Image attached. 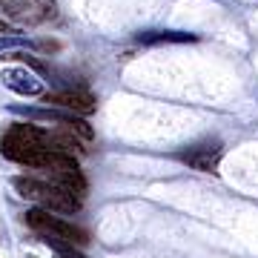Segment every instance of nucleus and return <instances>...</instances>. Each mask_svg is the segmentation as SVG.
<instances>
[{"instance_id":"nucleus-1","label":"nucleus","mask_w":258,"mask_h":258,"mask_svg":"<svg viewBox=\"0 0 258 258\" xmlns=\"http://www.w3.org/2000/svg\"><path fill=\"white\" fill-rule=\"evenodd\" d=\"M0 155L15 164L32 169H57V166L78 164V155L60 152L52 141V129H40L35 123H9L0 135Z\"/></svg>"},{"instance_id":"nucleus-2","label":"nucleus","mask_w":258,"mask_h":258,"mask_svg":"<svg viewBox=\"0 0 258 258\" xmlns=\"http://www.w3.org/2000/svg\"><path fill=\"white\" fill-rule=\"evenodd\" d=\"M12 186L18 189L20 198L37 204L49 212H57V215H75L81 210V195H75L72 189L49 181V178H35V175H15L12 178Z\"/></svg>"},{"instance_id":"nucleus-3","label":"nucleus","mask_w":258,"mask_h":258,"mask_svg":"<svg viewBox=\"0 0 258 258\" xmlns=\"http://www.w3.org/2000/svg\"><path fill=\"white\" fill-rule=\"evenodd\" d=\"M23 221H26L35 232H40L43 238H63V241L78 244V247H86V244H89V232L83 230V227L66 221V218H57V212H49V210H43V207H32V210L23 215Z\"/></svg>"},{"instance_id":"nucleus-4","label":"nucleus","mask_w":258,"mask_h":258,"mask_svg":"<svg viewBox=\"0 0 258 258\" xmlns=\"http://www.w3.org/2000/svg\"><path fill=\"white\" fill-rule=\"evenodd\" d=\"M0 6L6 9V15L12 20L29 23V26L46 23V20H52L57 15L55 0H0Z\"/></svg>"},{"instance_id":"nucleus-5","label":"nucleus","mask_w":258,"mask_h":258,"mask_svg":"<svg viewBox=\"0 0 258 258\" xmlns=\"http://www.w3.org/2000/svg\"><path fill=\"white\" fill-rule=\"evenodd\" d=\"M224 158V147L221 141H204V144H192L178 152V161L186 166H192L198 172H207V175H215L218 172V164Z\"/></svg>"},{"instance_id":"nucleus-6","label":"nucleus","mask_w":258,"mask_h":258,"mask_svg":"<svg viewBox=\"0 0 258 258\" xmlns=\"http://www.w3.org/2000/svg\"><path fill=\"white\" fill-rule=\"evenodd\" d=\"M43 103L46 106H57V109H69L75 115H89V112L98 109V101H95V95H89L86 89H60V92H49L43 95Z\"/></svg>"},{"instance_id":"nucleus-7","label":"nucleus","mask_w":258,"mask_h":258,"mask_svg":"<svg viewBox=\"0 0 258 258\" xmlns=\"http://www.w3.org/2000/svg\"><path fill=\"white\" fill-rule=\"evenodd\" d=\"M3 83L18 95H43V83L37 81L32 72H26V69H6Z\"/></svg>"},{"instance_id":"nucleus-8","label":"nucleus","mask_w":258,"mask_h":258,"mask_svg":"<svg viewBox=\"0 0 258 258\" xmlns=\"http://www.w3.org/2000/svg\"><path fill=\"white\" fill-rule=\"evenodd\" d=\"M43 241L49 244V249L57 258H89V255H83L78 249V244H72V241H63V238H43Z\"/></svg>"},{"instance_id":"nucleus-9","label":"nucleus","mask_w":258,"mask_h":258,"mask_svg":"<svg viewBox=\"0 0 258 258\" xmlns=\"http://www.w3.org/2000/svg\"><path fill=\"white\" fill-rule=\"evenodd\" d=\"M3 60H23V63H29L37 72H49V66L43 60H37L35 55H29V52H9V55H3Z\"/></svg>"},{"instance_id":"nucleus-10","label":"nucleus","mask_w":258,"mask_h":258,"mask_svg":"<svg viewBox=\"0 0 258 258\" xmlns=\"http://www.w3.org/2000/svg\"><path fill=\"white\" fill-rule=\"evenodd\" d=\"M0 35H18V29L12 26L9 20H3V18H0Z\"/></svg>"}]
</instances>
